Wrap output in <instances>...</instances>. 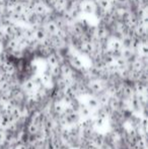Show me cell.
Here are the masks:
<instances>
[{"label":"cell","instance_id":"6da1fadb","mask_svg":"<svg viewBox=\"0 0 148 149\" xmlns=\"http://www.w3.org/2000/svg\"><path fill=\"white\" fill-rule=\"evenodd\" d=\"M106 85L101 79H92L89 81L88 83V88L90 91L94 92V93H101L104 89H105Z\"/></svg>","mask_w":148,"mask_h":149},{"label":"cell","instance_id":"7a4b0ae2","mask_svg":"<svg viewBox=\"0 0 148 149\" xmlns=\"http://www.w3.org/2000/svg\"><path fill=\"white\" fill-rule=\"evenodd\" d=\"M108 106L112 110V112H115V111H119L122 108V102H121V100L115 97V96H111L109 102H108Z\"/></svg>","mask_w":148,"mask_h":149},{"label":"cell","instance_id":"3957f363","mask_svg":"<svg viewBox=\"0 0 148 149\" xmlns=\"http://www.w3.org/2000/svg\"><path fill=\"white\" fill-rule=\"evenodd\" d=\"M44 29H45V31L48 36L55 35L58 31L57 26H56L55 22H53V20H49L48 22H46V24L44 26Z\"/></svg>","mask_w":148,"mask_h":149},{"label":"cell","instance_id":"277c9868","mask_svg":"<svg viewBox=\"0 0 148 149\" xmlns=\"http://www.w3.org/2000/svg\"><path fill=\"white\" fill-rule=\"evenodd\" d=\"M81 10H82L84 13H87V14L94 13V10H95L94 3L91 1H85L84 3L81 4Z\"/></svg>","mask_w":148,"mask_h":149},{"label":"cell","instance_id":"5b68a950","mask_svg":"<svg viewBox=\"0 0 148 149\" xmlns=\"http://www.w3.org/2000/svg\"><path fill=\"white\" fill-rule=\"evenodd\" d=\"M34 12H36L39 16L41 15H45L48 13V7L44 2H39L38 4L34 6Z\"/></svg>","mask_w":148,"mask_h":149},{"label":"cell","instance_id":"8992f818","mask_svg":"<svg viewBox=\"0 0 148 149\" xmlns=\"http://www.w3.org/2000/svg\"><path fill=\"white\" fill-rule=\"evenodd\" d=\"M78 115L79 117L83 119H87V118H90V115H91V111L89 110L88 108L86 107L85 104H79V109H78Z\"/></svg>","mask_w":148,"mask_h":149},{"label":"cell","instance_id":"52a82bcc","mask_svg":"<svg viewBox=\"0 0 148 149\" xmlns=\"http://www.w3.org/2000/svg\"><path fill=\"white\" fill-rule=\"evenodd\" d=\"M86 104V107L91 111V112L99 109V100H97V98L95 97V96H89L88 100H86V104Z\"/></svg>","mask_w":148,"mask_h":149},{"label":"cell","instance_id":"ba28073f","mask_svg":"<svg viewBox=\"0 0 148 149\" xmlns=\"http://www.w3.org/2000/svg\"><path fill=\"white\" fill-rule=\"evenodd\" d=\"M91 146L97 149H101L105 146V139L103 136H97L91 138Z\"/></svg>","mask_w":148,"mask_h":149},{"label":"cell","instance_id":"9c48e42d","mask_svg":"<svg viewBox=\"0 0 148 149\" xmlns=\"http://www.w3.org/2000/svg\"><path fill=\"white\" fill-rule=\"evenodd\" d=\"M80 50L85 55H92L94 52V47L91 43H82L80 45Z\"/></svg>","mask_w":148,"mask_h":149},{"label":"cell","instance_id":"30bf717a","mask_svg":"<svg viewBox=\"0 0 148 149\" xmlns=\"http://www.w3.org/2000/svg\"><path fill=\"white\" fill-rule=\"evenodd\" d=\"M22 88H24V91L26 92L28 94H33V93H35V91H36V87H35L32 79L26 80V82L24 83V85H22Z\"/></svg>","mask_w":148,"mask_h":149},{"label":"cell","instance_id":"8fae6325","mask_svg":"<svg viewBox=\"0 0 148 149\" xmlns=\"http://www.w3.org/2000/svg\"><path fill=\"white\" fill-rule=\"evenodd\" d=\"M47 37H48V35H47V33H46L44 26H41L39 30H37L35 31V39H36L38 42H40V43H42Z\"/></svg>","mask_w":148,"mask_h":149},{"label":"cell","instance_id":"7c38bea8","mask_svg":"<svg viewBox=\"0 0 148 149\" xmlns=\"http://www.w3.org/2000/svg\"><path fill=\"white\" fill-rule=\"evenodd\" d=\"M69 62L71 63V65L74 67L75 69H82L83 68V64H82V61L79 59L78 56H75V55H72L69 59Z\"/></svg>","mask_w":148,"mask_h":149},{"label":"cell","instance_id":"4fadbf2b","mask_svg":"<svg viewBox=\"0 0 148 149\" xmlns=\"http://www.w3.org/2000/svg\"><path fill=\"white\" fill-rule=\"evenodd\" d=\"M133 89H134L135 93H145V92H146V90H147V85H146V83L137 81V82L135 83Z\"/></svg>","mask_w":148,"mask_h":149},{"label":"cell","instance_id":"5bb4252c","mask_svg":"<svg viewBox=\"0 0 148 149\" xmlns=\"http://www.w3.org/2000/svg\"><path fill=\"white\" fill-rule=\"evenodd\" d=\"M47 62H48V65H49L50 67H55L57 66V65H60L59 64V59H58V56L56 55V54L52 53L50 54L49 56L47 57Z\"/></svg>","mask_w":148,"mask_h":149},{"label":"cell","instance_id":"9a60e30c","mask_svg":"<svg viewBox=\"0 0 148 149\" xmlns=\"http://www.w3.org/2000/svg\"><path fill=\"white\" fill-rule=\"evenodd\" d=\"M60 68H61V76L62 77H70L73 73L71 67L67 64L60 65Z\"/></svg>","mask_w":148,"mask_h":149},{"label":"cell","instance_id":"2e32d148","mask_svg":"<svg viewBox=\"0 0 148 149\" xmlns=\"http://www.w3.org/2000/svg\"><path fill=\"white\" fill-rule=\"evenodd\" d=\"M114 63H115V65L117 66V68H118L119 71L124 70V69H126L127 67H128V63H127V61L125 59H123L122 57L116 59L114 61Z\"/></svg>","mask_w":148,"mask_h":149},{"label":"cell","instance_id":"e0dca14e","mask_svg":"<svg viewBox=\"0 0 148 149\" xmlns=\"http://www.w3.org/2000/svg\"><path fill=\"white\" fill-rule=\"evenodd\" d=\"M108 45H109V47H110V50H112V51H117V50L122 49V44H121L120 40L113 39L109 42Z\"/></svg>","mask_w":148,"mask_h":149},{"label":"cell","instance_id":"ac0fdd59","mask_svg":"<svg viewBox=\"0 0 148 149\" xmlns=\"http://www.w3.org/2000/svg\"><path fill=\"white\" fill-rule=\"evenodd\" d=\"M128 102H129V104H130V108H132V110H134V111H140L141 104H139L138 100L136 98L135 94L131 98H129Z\"/></svg>","mask_w":148,"mask_h":149},{"label":"cell","instance_id":"d6986e66","mask_svg":"<svg viewBox=\"0 0 148 149\" xmlns=\"http://www.w3.org/2000/svg\"><path fill=\"white\" fill-rule=\"evenodd\" d=\"M110 97H111V96H110L108 93H106V92H104V93L99 94V97H97V100H99V107H105V106H107L108 102H109Z\"/></svg>","mask_w":148,"mask_h":149},{"label":"cell","instance_id":"ffe728a7","mask_svg":"<svg viewBox=\"0 0 148 149\" xmlns=\"http://www.w3.org/2000/svg\"><path fill=\"white\" fill-rule=\"evenodd\" d=\"M9 125L10 122L8 119V115H1L0 116V129H6Z\"/></svg>","mask_w":148,"mask_h":149},{"label":"cell","instance_id":"44dd1931","mask_svg":"<svg viewBox=\"0 0 148 149\" xmlns=\"http://www.w3.org/2000/svg\"><path fill=\"white\" fill-rule=\"evenodd\" d=\"M121 44H122V48L124 49H131L132 47V39L129 37H123V39L121 40Z\"/></svg>","mask_w":148,"mask_h":149},{"label":"cell","instance_id":"7402d4cb","mask_svg":"<svg viewBox=\"0 0 148 149\" xmlns=\"http://www.w3.org/2000/svg\"><path fill=\"white\" fill-rule=\"evenodd\" d=\"M64 109H65V107L63 106L61 102H56L54 104V111H55L56 114L62 115L64 113Z\"/></svg>","mask_w":148,"mask_h":149},{"label":"cell","instance_id":"603a6c76","mask_svg":"<svg viewBox=\"0 0 148 149\" xmlns=\"http://www.w3.org/2000/svg\"><path fill=\"white\" fill-rule=\"evenodd\" d=\"M61 75V68H60V65H57L55 67H52L51 68V76L52 78H59V76Z\"/></svg>","mask_w":148,"mask_h":149},{"label":"cell","instance_id":"cb8c5ba5","mask_svg":"<svg viewBox=\"0 0 148 149\" xmlns=\"http://www.w3.org/2000/svg\"><path fill=\"white\" fill-rule=\"evenodd\" d=\"M24 37L26 39H33V38H35V31H33V29L31 26L24 29Z\"/></svg>","mask_w":148,"mask_h":149},{"label":"cell","instance_id":"d4e9b609","mask_svg":"<svg viewBox=\"0 0 148 149\" xmlns=\"http://www.w3.org/2000/svg\"><path fill=\"white\" fill-rule=\"evenodd\" d=\"M24 4L22 2H18L15 5H13V13L20 14L24 12Z\"/></svg>","mask_w":148,"mask_h":149},{"label":"cell","instance_id":"484cf974","mask_svg":"<svg viewBox=\"0 0 148 149\" xmlns=\"http://www.w3.org/2000/svg\"><path fill=\"white\" fill-rule=\"evenodd\" d=\"M99 1V5L101 9L104 10H109V8L111 7V2L110 0H97Z\"/></svg>","mask_w":148,"mask_h":149},{"label":"cell","instance_id":"4316f807","mask_svg":"<svg viewBox=\"0 0 148 149\" xmlns=\"http://www.w3.org/2000/svg\"><path fill=\"white\" fill-rule=\"evenodd\" d=\"M40 128L38 127V126H36L35 124L31 123L30 125L28 126V135H36V134L38 133V131H39Z\"/></svg>","mask_w":148,"mask_h":149},{"label":"cell","instance_id":"83f0119b","mask_svg":"<svg viewBox=\"0 0 148 149\" xmlns=\"http://www.w3.org/2000/svg\"><path fill=\"white\" fill-rule=\"evenodd\" d=\"M45 149H56L52 138H51V139H48L47 143H46V146H45Z\"/></svg>","mask_w":148,"mask_h":149},{"label":"cell","instance_id":"f1b7e54d","mask_svg":"<svg viewBox=\"0 0 148 149\" xmlns=\"http://www.w3.org/2000/svg\"><path fill=\"white\" fill-rule=\"evenodd\" d=\"M6 140V132L4 130L0 129V144H2Z\"/></svg>","mask_w":148,"mask_h":149},{"label":"cell","instance_id":"f546056e","mask_svg":"<svg viewBox=\"0 0 148 149\" xmlns=\"http://www.w3.org/2000/svg\"><path fill=\"white\" fill-rule=\"evenodd\" d=\"M15 149H28V147H26V145L24 143H20L18 145H16Z\"/></svg>","mask_w":148,"mask_h":149},{"label":"cell","instance_id":"4dcf8cb0","mask_svg":"<svg viewBox=\"0 0 148 149\" xmlns=\"http://www.w3.org/2000/svg\"><path fill=\"white\" fill-rule=\"evenodd\" d=\"M88 149H97V148H94V147H92V146H91V147H87Z\"/></svg>","mask_w":148,"mask_h":149},{"label":"cell","instance_id":"1f68e13d","mask_svg":"<svg viewBox=\"0 0 148 149\" xmlns=\"http://www.w3.org/2000/svg\"><path fill=\"white\" fill-rule=\"evenodd\" d=\"M36 149H45L44 147H38V148H36Z\"/></svg>","mask_w":148,"mask_h":149}]
</instances>
